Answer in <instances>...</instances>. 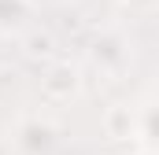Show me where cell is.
I'll return each instance as SVG.
<instances>
[{
    "label": "cell",
    "mask_w": 159,
    "mask_h": 155,
    "mask_svg": "<svg viewBox=\"0 0 159 155\" xmlns=\"http://www.w3.org/2000/svg\"><path fill=\"white\" fill-rule=\"evenodd\" d=\"M129 59H133V44L122 30H100L89 44V63L104 78H119L129 67Z\"/></svg>",
    "instance_id": "1"
},
{
    "label": "cell",
    "mask_w": 159,
    "mask_h": 155,
    "mask_svg": "<svg viewBox=\"0 0 159 155\" xmlns=\"http://www.w3.org/2000/svg\"><path fill=\"white\" fill-rule=\"evenodd\" d=\"M59 144V129L41 115H30L15 126V148L19 155H52Z\"/></svg>",
    "instance_id": "2"
},
{
    "label": "cell",
    "mask_w": 159,
    "mask_h": 155,
    "mask_svg": "<svg viewBox=\"0 0 159 155\" xmlns=\"http://www.w3.org/2000/svg\"><path fill=\"white\" fill-rule=\"evenodd\" d=\"M41 92H44V100H56V104L78 96L81 92L78 63H70V59H48V67L41 70Z\"/></svg>",
    "instance_id": "3"
},
{
    "label": "cell",
    "mask_w": 159,
    "mask_h": 155,
    "mask_svg": "<svg viewBox=\"0 0 159 155\" xmlns=\"http://www.w3.org/2000/svg\"><path fill=\"white\" fill-rule=\"evenodd\" d=\"M104 133L111 140H141V111L129 104H111L104 111Z\"/></svg>",
    "instance_id": "4"
},
{
    "label": "cell",
    "mask_w": 159,
    "mask_h": 155,
    "mask_svg": "<svg viewBox=\"0 0 159 155\" xmlns=\"http://www.w3.org/2000/svg\"><path fill=\"white\" fill-rule=\"evenodd\" d=\"M30 19V0H0V33L22 30Z\"/></svg>",
    "instance_id": "5"
},
{
    "label": "cell",
    "mask_w": 159,
    "mask_h": 155,
    "mask_svg": "<svg viewBox=\"0 0 159 155\" xmlns=\"http://www.w3.org/2000/svg\"><path fill=\"white\" fill-rule=\"evenodd\" d=\"M141 144L159 152V104L156 100H148L141 107Z\"/></svg>",
    "instance_id": "6"
},
{
    "label": "cell",
    "mask_w": 159,
    "mask_h": 155,
    "mask_svg": "<svg viewBox=\"0 0 159 155\" xmlns=\"http://www.w3.org/2000/svg\"><path fill=\"white\" fill-rule=\"evenodd\" d=\"M52 52V37L48 33H34V37L26 41V55L30 59H41V55H48Z\"/></svg>",
    "instance_id": "7"
},
{
    "label": "cell",
    "mask_w": 159,
    "mask_h": 155,
    "mask_svg": "<svg viewBox=\"0 0 159 155\" xmlns=\"http://www.w3.org/2000/svg\"><path fill=\"white\" fill-rule=\"evenodd\" d=\"M7 63V33H0V67Z\"/></svg>",
    "instance_id": "8"
},
{
    "label": "cell",
    "mask_w": 159,
    "mask_h": 155,
    "mask_svg": "<svg viewBox=\"0 0 159 155\" xmlns=\"http://www.w3.org/2000/svg\"><path fill=\"white\" fill-rule=\"evenodd\" d=\"M133 155H159V152H156V148H144V144H141V148H137Z\"/></svg>",
    "instance_id": "9"
},
{
    "label": "cell",
    "mask_w": 159,
    "mask_h": 155,
    "mask_svg": "<svg viewBox=\"0 0 159 155\" xmlns=\"http://www.w3.org/2000/svg\"><path fill=\"white\" fill-rule=\"evenodd\" d=\"M100 4H122V0H100Z\"/></svg>",
    "instance_id": "10"
},
{
    "label": "cell",
    "mask_w": 159,
    "mask_h": 155,
    "mask_svg": "<svg viewBox=\"0 0 159 155\" xmlns=\"http://www.w3.org/2000/svg\"><path fill=\"white\" fill-rule=\"evenodd\" d=\"M152 100H156V104H159V85H156V96H152Z\"/></svg>",
    "instance_id": "11"
},
{
    "label": "cell",
    "mask_w": 159,
    "mask_h": 155,
    "mask_svg": "<svg viewBox=\"0 0 159 155\" xmlns=\"http://www.w3.org/2000/svg\"><path fill=\"white\" fill-rule=\"evenodd\" d=\"M156 15H159V0H156Z\"/></svg>",
    "instance_id": "12"
}]
</instances>
